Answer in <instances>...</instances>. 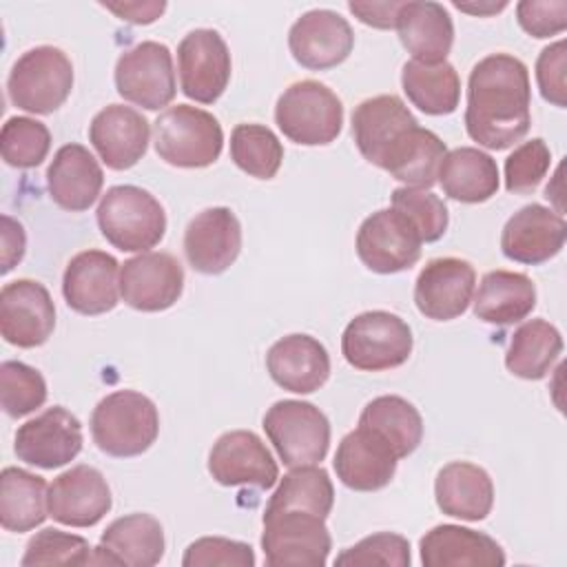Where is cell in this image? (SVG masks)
Here are the masks:
<instances>
[{"mask_svg":"<svg viewBox=\"0 0 567 567\" xmlns=\"http://www.w3.org/2000/svg\"><path fill=\"white\" fill-rule=\"evenodd\" d=\"M102 237L122 252H148L166 233V213L148 190L120 184L111 186L95 210Z\"/></svg>","mask_w":567,"mask_h":567,"instance_id":"obj_3","label":"cell"},{"mask_svg":"<svg viewBox=\"0 0 567 567\" xmlns=\"http://www.w3.org/2000/svg\"><path fill=\"white\" fill-rule=\"evenodd\" d=\"M454 7L458 11H465L472 16H494V13L503 11L507 7V2L505 0H501V2H454Z\"/></svg>","mask_w":567,"mask_h":567,"instance_id":"obj_53","label":"cell"},{"mask_svg":"<svg viewBox=\"0 0 567 567\" xmlns=\"http://www.w3.org/2000/svg\"><path fill=\"white\" fill-rule=\"evenodd\" d=\"M159 434L155 403L135 390L106 394L91 414V436L100 452L115 458L144 454Z\"/></svg>","mask_w":567,"mask_h":567,"instance_id":"obj_2","label":"cell"},{"mask_svg":"<svg viewBox=\"0 0 567 567\" xmlns=\"http://www.w3.org/2000/svg\"><path fill=\"white\" fill-rule=\"evenodd\" d=\"M55 328V306L49 290L33 279H16L0 290V332L7 343L38 348Z\"/></svg>","mask_w":567,"mask_h":567,"instance_id":"obj_16","label":"cell"},{"mask_svg":"<svg viewBox=\"0 0 567 567\" xmlns=\"http://www.w3.org/2000/svg\"><path fill=\"white\" fill-rule=\"evenodd\" d=\"M434 498L443 514L476 523L492 512L494 483L481 465L452 461L436 474Z\"/></svg>","mask_w":567,"mask_h":567,"instance_id":"obj_31","label":"cell"},{"mask_svg":"<svg viewBox=\"0 0 567 567\" xmlns=\"http://www.w3.org/2000/svg\"><path fill=\"white\" fill-rule=\"evenodd\" d=\"M410 543L394 532H377L361 538L352 547L343 549L334 565L341 567H370V565H390V567H410Z\"/></svg>","mask_w":567,"mask_h":567,"instance_id":"obj_45","label":"cell"},{"mask_svg":"<svg viewBox=\"0 0 567 567\" xmlns=\"http://www.w3.org/2000/svg\"><path fill=\"white\" fill-rule=\"evenodd\" d=\"M184 290V268L171 252H140L120 268V295L140 312L171 308Z\"/></svg>","mask_w":567,"mask_h":567,"instance_id":"obj_15","label":"cell"},{"mask_svg":"<svg viewBox=\"0 0 567 567\" xmlns=\"http://www.w3.org/2000/svg\"><path fill=\"white\" fill-rule=\"evenodd\" d=\"M264 430L288 467L317 465L330 447V421L308 401L284 399L264 414Z\"/></svg>","mask_w":567,"mask_h":567,"instance_id":"obj_9","label":"cell"},{"mask_svg":"<svg viewBox=\"0 0 567 567\" xmlns=\"http://www.w3.org/2000/svg\"><path fill=\"white\" fill-rule=\"evenodd\" d=\"M82 423L62 405L47 408L16 430L13 452L20 461L55 470L71 463L82 452Z\"/></svg>","mask_w":567,"mask_h":567,"instance_id":"obj_13","label":"cell"},{"mask_svg":"<svg viewBox=\"0 0 567 567\" xmlns=\"http://www.w3.org/2000/svg\"><path fill=\"white\" fill-rule=\"evenodd\" d=\"M111 489L104 474L91 465H73L58 474L47 492L49 516L69 527H93L111 509Z\"/></svg>","mask_w":567,"mask_h":567,"instance_id":"obj_18","label":"cell"},{"mask_svg":"<svg viewBox=\"0 0 567 567\" xmlns=\"http://www.w3.org/2000/svg\"><path fill=\"white\" fill-rule=\"evenodd\" d=\"M0 401H2V410L11 419L27 416L44 405L47 381L35 368H31L22 361H2V365H0Z\"/></svg>","mask_w":567,"mask_h":567,"instance_id":"obj_41","label":"cell"},{"mask_svg":"<svg viewBox=\"0 0 567 567\" xmlns=\"http://www.w3.org/2000/svg\"><path fill=\"white\" fill-rule=\"evenodd\" d=\"M230 51L215 29H195L177 47L182 93L199 104H213L230 82Z\"/></svg>","mask_w":567,"mask_h":567,"instance_id":"obj_12","label":"cell"},{"mask_svg":"<svg viewBox=\"0 0 567 567\" xmlns=\"http://www.w3.org/2000/svg\"><path fill=\"white\" fill-rule=\"evenodd\" d=\"M115 89L146 111L168 106L177 93L171 49L155 40L126 49L115 62Z\"/></svg>","mask_w":567,"mask_h":567,"instance_id":"obj_10","label":"cell"},{"mask_svg":"<svg viewBox=\"0 0 567 567\" xmlns=\"http://www.w3.org/2000/svg\"><path fill=\"white\" fill-rule=\"evenodd\" d=\"M425 567H501L505 565L503 547L487 534L461 527L436 525L419 543Z\"/></svg>","mask_w":567,"mask_h":567,"instance_id":"obj_29","label":"cell"},{"mask_svg":"<svg viewBox=\"0 0 567 567\" xmlns=\"http://www.w3.org/2000/svg\"><path fill=\"white\" fill-rule=\"evenodd\" d=\"M233 162L257 179H272L284 159L279 137L264 124H237L230 133Z\"/></svg>","mask_w":567,"mask_h":567,"instance_id":"obj_39","label":"cell"},{"mask_svg":"<svg viewBox=\"0 0 567 567\" xmlns=\"http://www.w3.org/2000/svg\"><path fill=\"white\" fill-rule=\"evenodd\" d=\"M567 239V224L560 213L527 204L518 208L503 226L501 250L516 264L538 266L556 257Z\"/></svg>","mask_w":567,"mask_h":567,"instance_id":"obj_22","label":"cell"},{"mask_svg":"<svg viewBox=\"0 0 567 567\" xmlns=\"http://www.w3.org/2000/svg\"><path fill=\"white\" fill-rule=\"evenodd\" d=\"M208 472L224 487L250 485L270 489L279 478L275 456L250 430H230L221 434L210 447Z\"/></svg>","mask_w":567,"mask_h":567,"instance_id":"obj_14","label":"cell"},{"mask_svg":"<svg viewBox=\"0 0 567 567\" xmlns=\"http://www.w3.org/2000/svg\"><path fill=\"white\" fill-rule=\"evenodd\" d=\"M354 47L352 27L330 9L306 11L288 31L292 58L310 71H326L348 60Z\"/></svg>","mask_w":567,"mask_h":567,"instance_id":"obj_19","label":"cell"},{"mask_svg":"<svg viewBox=\"0 0 567 567\" xmlns=\"http://www.w3.org/2000/svg\"><path fill=\"white\" fill-rule=\"evenodd\" d=\"M153 144L159 159L177 168H206L224 148L219 120L197 106L177 104L153 122Z\"/></svg>","mask_w":567,"mask_h":567,"instance_id":"obj_4","label":"cell"},{"mask_svg":"<svg viewBox=\"0 0 567 567\" xmlns=\"http://www.w3.org/2000/svg\"><path fill=\"white\" fill-rule=\"evenodd\" d=\"M257 563L248 543L230 540L221 536H204L190 543L184 551V567H252Z\"/></svg>","mask_w":567,"mask_h":567,"instance_id":"obj_47","label":"cell"},{"mask_svg":"<svg viewBox=\"0 0 567 567\" xmlns=\"http://www.w3.org/2000/svg\"><path fill=\"white\" fill-rule=\"evenodd\" d=\"M148 120L124 104H109L89 124V142L111 171L135 166L148 148Z\"/></svg>","mask_w":567,"mask_h":567,"instance_id":"obj_23","label":"cell"},{"mask_svg":"<svg viewBox=\"0 0 567 567\" xmlns=\"http://www.w3.org/2000/svg\"><path fill=\"white\" fill-rule=\"evenodd\" d=\"M24 248L27 235L22 224L9 215H2V275H7L20 264V259L24 257Z\"/></svg>","mask_w":567,"mask_h":567,"instance_id":"obj_50","label":"cell"},{"mask_svg":"<svg viewBox=\"0 0 567 567\" xmlns=\"http://www.w3.org/2000/svg\"><path fill=\"white\" fill-rule=\"evenodd\" d=\"M445 153H447L445 142L434 131L421 126L414 144L403 155V159L390 171V175L410 188L427 190L436 184L439 168Z\"/></svg>","mask_w":567,"mask_h":567,"instance_id":"obj_43","label":"cell"},{"mask_svg":"<svg viewBox=\"0 0 567 567\" xmlns=\"http://www.w3.org/2000/svg\"><path fill=\"white\" fill-rule=\"evenodd\" d=\"M270 379L295 394L317 392L330 377V354L310 334H288L275 341L266 354Z\"/></svg>","mask_w":567,"mask_h":567,"instance_id":"obj_26","label":"cell"},{"mask_svg":"<svg viewBox=\"0 0 567 567\" xmlns=\"http://www.w3.org/2000/svg\"><path fill=\"white\" fill-rule=\"evenodd\" d=\"M275 122L295 144L326 146L341 133L343 104L323 82L301 80L279 95Z\"/></svg>","mask_w":567,"mask_h":567,"instance_id":"obj_6","label":"cell"},{"mask_svg":"<svg viewBox=\"0 0 567 567\" xmlns=\"http://www.w3.org/2000/svg\"><path fill=\"white\" fill-rule=\"evenodd\" d=\"M421 235L396 208H381L363 219L357 233L361 264L379 275H394L412 268L421 257Z\"/></svg>","mask_w":567,"mask_h":567,"instance_id":"obj_11","label":"cell"},{"mask_svg":"<svg viewBox=\"0 0 567 567\" xmlns=\"http://www.w3.org/2000/svg\"><path fill=\"white\" fill-rule=\"evenodd\" d=\"M401 86L412 106L425 115H450L461 100V78L447 60L439 64H423L416 60L405 62Z\"/></svg>","mask_w":567,"mask_h":567,"instance_id":"obj_36","label":"cell"},{"mask_svg":"<svg viewBox=\"0 0 567 567\" xmlns=\"http://www.w3.org/2000/svg\"><path fill=\"white\" fill-rule=\"evenodd\" d=\"M359 427L379 436L396 458L410 456L423 439V419L419 410L403 396L383 394L372 399L359 416Z\"/></svg>","mask_w":567,"mask_h":567,"instance_id":"obj_34","label":"cell"},{"mask_svg":"<svg viewBox=\"0 0 567 567\" xmlns=\"http://www.w3.org/2000/svg\"><path fill=\"white\" fill-rule=\"evenodd\" d=\"M551 166V151L545 140L534 137L516 146L505 159V188L509 193H532Z\"/></svg>","mask_w":567,"mask_h":567,"instance_id":"obj_46","label":"cell"},{"mask_svg":"<svg viewBox=\"0 0 567 567\" xmlns=\"http://www.w3.org/2000/svg\"><path fill=\"white\" fill-rule=\"evenodd\" d=\"M416 117L399 95H374L352 111V137L359 153L374 166H383L394 144L416 126Z\"/></svg>","mask_w":567,"mask_h":567,"instance_id":"obj_25","label":"cell"},{"mask_svg":"<svg viewBox=\"0 0 567 567\" xmlns=\"http://www.w3.org/2000/svg\"><path fill=\"white\" fill-rule=\"evenodd\" d=\"M104 173L93 153L82 144H64L55 151L47 168L51 199L71 213L89 210L100 197Z\"/></svg>","mask_w":567,"mask_h":567,"instance_id":"obj_28","label":"cell"},{"mask_svg":"<svg viewBox=\"0 0 567 567\" xmlns=\"http://www.w3.org/2000/svg\"><path fill=\"white\" fill-rule=\"evenodd\" d=\"M73 89V64L69 55L51 44L24 51L7 78V93L13 106L49 115L58 111Z\"/></svg>","mask_w":567,"mask_h":567,"instance_id":"obj_5","label":"cell"},{"mask_svg":"<svg viewBox=\"0 0 567 567\" xmlns=\"http://www.w3.org/2000/svg\"><path fill=\"white\" fill-rule=\"evenodd\" d=\"M563 352V337L545 319H529L518 326L505 352V365L514 377L538 381L547 377Z\"/></svg>","mask_w":567,"mask_h":567,"instance_id":"obj_37","label":"cell"},{"mask_svg":"<svg viewBox=\"0 0 567 567\" xmlns=\"http://www.w3.org/2000/svg\"><path fill=\"white\" fill-rule=\"evenodd\" d=\"M565 66H567V44L558 40L545 47L536 60V82L540 89L543 100L549 104L565 109L567 106V82H565Z\"/></svg>","mask_w":567,"mask_h":567,"instance_id":"obj_49","label":"cell"},{"mask_svg":"<svg viewBox=\"0 0 567 567\" xmlns=\"http://www.w3.org/2000/svg\"><path fill=\"white\" fill-rule=\"evenodd\" d=\"M334 505V487L323 467L299 465L292 467L277 485L264 512L277 509H308L328 518Z\"/></svg>","mask_w":567,"mask_h":567,"instance_id":"obj_38","label":"cell"},{"mask_svg":"<svg viewBox=\"0 0 567 567\" xmlns=\"http://www.w3.org/2000/svg\"><path fill=\"white\" fill-rule=\"evenodd\" d=\"M49 516L47 481L22 467L0 474V523L7 532H31Z\"/></svg>","mask_w":567,"mask_h":567,"instance_id":"obj_35","label":"cell"},{"mask_svg":"<svg viewBox=\"0 0 567 567\" xmlns=\"http://www.w3.org/2000/svg\"><path fill=\"white\" fill-rule=\"evenodd\" d=\"M264 558L270 567H323L332 538L326 518L308 509L264 512Z\"/></svg>","mask_w":567,"mask_h":567,"instance_id":"obj_8","label":"cell"},{"mask_svg":"<svg viewBox=\"0 0 567 567\" xmlns=\"http://www.w3.org/2000/svg\"><path fill=\"white\" fill-rule=\"evenodd\" d=\"M120 264L104 250H82L71 257L62 275V295L71 310L95 317L120 301Z\"/></svg>","mask_w":567,"mask_h":567,"instance_id":"obj_20","label":"cell"},{"mask_svg":"<svg viewBox=\"0 0 567 567\" xmlns=\"http://www.w3.org/2000/svg\"><path fill=\"white\" fill-rule=\"evenodd\" d=\"M394 29L412 60L423 64L445 62L454 44L452 18L443 4L432 0L401 2Z\"/></svg>","mask_w":567,"mask_h":567,"instance_id":"obj_30","label":"cell"},{"mask_svg":"<svg viewBox=\"0 0 567 567\" xmlns=\"http://www.w3.org/2000/svg\"><path fill=\"white\" fill-rule=\"evenodd\" d=\"M102 7L111 13H115L120 20H126V22H133V24H151L166 11V2H162V0L102 2Z\"/></svg>","mask_w":567,"mask_h":567,"instance_id":"obj_51","label":"cell"},{"mask_svg":"<svg viewBox=\"0 0 567 567\" xmlns=\"http://www.w3.org/2000/svg\"><path fill=\"white\" fill-rule=\"evenodd\" d=\"M49 148L51 133L47 124L24 115H13L2 124L0 153L9 166L33 168L47 159Z\"/></svg>","mask_w":567,"mask_h":567,"instance_id":"obj_40","label":"cell"},{"mask_svg":"<svg viewBox=\"0 0 567 567\" xmlns=\"http://www.w3.org/2000/svg\"><path fill=\"white\" fill-rule=\"evenodd\" d=\"M392 208L403 213L421 235V241H439L447 230V206L445 202L425 188L401 186L392 190Z\"/></svg>","mask_w":567,"mask_h":567,"instance_id":"obj_44","label":"cell"},{"mask_svg":"<svg viewBox=\"0 0 567 567\" xmlns=\"http://www.w3.org/2000/svg\"><path fill=\"white\" fill-rule=\"evenodd\" d=\"M436 179L450 199L463 204L487 202L501 184L496 159L474 146L447 151Z\"/></svg>","mask_w":567,"mask_h":567,"instance_id":"obj_33","label":"cell"},{"mask_svg":"<svg viewBox=\"0 0 567 567\" xmlns=\"http://www.w3.org/2000/svg\"><path fill=\"white\" fill-rule=\"evenodd\" d=\"M529 71L512 53H489L478 60L467 80L465 131L489 151L520 142L532 124Z\"/></svg>","mask_w":567,"mask_h":567,"instance_id":"obj_1","label":"cell"},{"mask_svg":"<svg viewBox=\"0 0 567 567\" xmlns=\"http://www.w3.org/2000/svg\"><path fill=\"white\" fill-rule=\"evenodd\" d=\"M348 9L368 27L394 29L401 2H348Z\"/></svg>","mask_w":567,"mask_h":567,"instance_id":"obj_52","label":"cell"},{"mask_svg":"<svg viewBox=\"0 0 567 567\" xmlns=\"http://www.w3.org/2000/svg\"><path fill=\"white\" fill-rule=\"evenodd\" d=\"M516 20L532 38H551L567 29V0H523Z\"/></svg>","mask_w":567,"mask_h":567,"instance_id":"obj_48","label":"cell"},{"mask_svg":"<svg viewBox=\"0 0 567 567\" xmlns=\"http://www.w3.org/2000/svg\"><path fill=\"white\" fill-rule=\"evenodd\" d=\"M93 547L78 534H66L55 527H47L29 538L22 567L35 565H91Z\"/></svg>","mask_w":567,"mask_h":567,"instance_id":"obj_42","label":"cell"},{"mask_svg":"<svg viewBox=\"0 0 567 567\" xmlns=\"http://www.w3.org/2000/svg\"><path fill=\"white\" fill-rule=\"evenodd\" d=\"M396 454L370 430L348 432L334 454L337 478L354 492H377L390 485L396 474Z\"/></svg>","mask_w":567,"mask_h":567,"instance_id":"obj_27","label":"cell"},{"mask_svg":"<svg viewBox=\"0 0 567 567\" xmlns=\"http://www.w3.org/2000/svg\"><path fill=\"white\" fill-rule=\"evenodd\" d=\"M164 529L151 514H126L115 518L100 536L91 565L153 567L164 556Z\"/></svg>","mask_w":567,"mask_h":567,"instance_id":"obj_24","label":"cell"},{"mask_svg":"<svg viewBox=\"0 0 567 567\" xmlns=\"http://www.w3.org/2000/svg\"><path fill=\"white\" fill-rule=\"evenodd\" d=\"M241 250V224L226 206H213L197 213L184 230V255L193 270L202 275H221Z\"/></svg>","mask_w":567,"mask_h":567,"instance_id":"obj_21","label":"cell"},{"mask_svg":"<svg viewBox=\"0 0 567 567\" xmlns=\"http://www.w3.org/2000/svg\"><path fill=\"white\" fill-rule=\"evenodd\" d=\"M476 288V270L467 259L439 257L423 266L414 284V303L419 312L434 321L461 317Z\"/></svg>","mask_w":567,"mask_h":567,"instance_id":"obj_17","label":"cell"},{"mask_svg":"<svg viewBox=\"0 0 567 567\" xmlns=\"http://www.w3.org/2000/svg\"><path fill=\"white\" fill-rule=\"evenodd\" d=\"M474 301V317L492 326H512L536 308V286L525 272L492 270L483 275Z\"/></svg>","mask_w":567,"mask_h":567,"instance_id":"obj_32","label":"cell"},{"mask_svg":"<svg viewBox=\"0 0 567 567\" xmlns=\"http://www.w3.org/2000/svg\"><path fill=\"white\" fill-rule=\"evenodd\" d=\"M412 328L388 310L357 315L341 334L343 359L361 372H383L403 365L412 354Z\"/></svg>","mask_w":567,"mask_h":567,"instance_id":"obj_7","label":"cell"}]
</instances>
